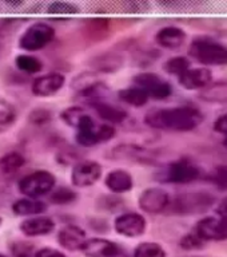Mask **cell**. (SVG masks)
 <instances>
[{
  "instance_id": "obj_21",
  "label": "cell",
  "mask_w": 227,
  "mask_h": 257,
  "mask_svg": "<svg viewBox=\"0 0 227 257\" xmlns=\"http://www.w3.org/2000/svg\"><path fill=\"white\" fill-rule=\"evenodd\" d=\"M98 115L102 119L107 120L110 123H120L127 118V112L124 111L123 108L116 107L114 104H107L103 102H95L94 103Z\"/></svg>"
},
{
  "instance_id": "obj_33",
  "label": "cell",
  "mask_w": 227,
  "mask_h": 257,
  "mask_svg": "<svg viewBox=\"0 0 227 257\" xmlns=\"http://www.w3.org/2000/svg\"><path fill=\"white\" fill-rule=\"evenodd\" d=\"M204 245V241L198 237L195 232L188 233L180 240V246L187 250H195V249H200Z\"/></svg>"
},
{
  "instance_id": "obj_42",
  "label": "cell",
  "mask_w": 227,
  "mask_h": 257,
  "mask_svg": "<svg viewBox=\"0 0 227 257\" xmlns=\"http://www.w3.org/2000/svg\"><path fill=\"white\" fill-rule=\"evenodd\" d=\"M190 257H211V256H190Z\"/></svg>"
},
{
  "instance_id": "obj_41",
  "label": "cell",
  "mask_w": 227,
  "mask_h": 257,
  "mask_svg": "<svg viewBox=\"0 0 227 257\" xmlns=\"http://www.w3.org/2000/svg\"><path fill=\"white\" fill-rule=\"evenodd\" d=\"M223 145L227 148V136H226V138H224V141H223Z\"/></svg>"
},
{
  "instance_id": "obj_43",
  "label": "cell",
  "mask_w": 227,
  "mask_h": 257,
  "mask_svg": "<svg viewBox=\"0 0 227 257\" xmlns=\"http://www.w3.org/2000/svg\"><path fill=\"white\" fill-rule=\"evenodd\" d=\"M2 224H3V220H2V217H0V226H2Z\"/></svg>"
},
{
  "instance_id": "obj_30",
  "label": "cell",
  "mask_w": 227,
  "mask_h": 257,
  "mask_svg": "<svg viewBox=\"0 0 227 257\" xmlns=\"http://www.w3.org/2000/svg\"><path fill=\"white\" fill-rule=\"evenodd\" d=\"M16 120L15 108L10 106L7 102L2 100L0 102V133H4L10 130L12 124Z\"/></svg>"
},
{
  "instance_id": "obj_6",
  "label": "cell",
  "mask_w": 227,
  "mask_h": 257,
  "mask_svg": "<svg viewBox=\"0 0 227 257\" xmlns=\"http://www.w3.org/2000/svg\"><path fill=\"white\" fill-rule=\"evenodd\" d=\"M134 83H135V86L144 90L148 98H151V99H166L171 94V86L154 72L138 74L134 78Z\"/></svg>"
},
{
  "instance_id": "obj_8",
  "label": "cell",
  "mask_w": 227,
  "mask_h": 257,
  "mask_svg": "<svg viewBox=\"0 0 227 257\" xmlns=\"http://www.w3.org/2000/svg\"><path fill=\"white\" fill-rule=\"evenodd\" d=\"M102 177V166L95 161H80L71 172V182L76 188H88Z\"/></svg>"
},
{
  "instance_id": "obj_15",
  "label": "cell",
  "mask_w": 227,
  "mask_h": 257,
  "mask_svg": "<svg viewBox=\"0 0 227 257\" xmlns=\"http://www.w3.org/2000/svg\"><path fill=\"white\" fill-rule=\"evenodd\" d=\"M199 177V169L190 161L180 160L167 169V180L172 184H188Z\"/></svg>"
},
{
  "instance_id": "obj_44",
  "label": "cell",
  "mask_w": 227,
  "mask_h": 257,
  "mask_svg": "<svg viewBox=\"0 0 227 257\" xmlns=\"http://www.w3.org/2000/svg\"><path fill=\"white\" fill-rule=\"evenodd\" d=\"M0 257H7V256H6V254H2V253H0Z\"/></svg>"
},
{
  "instance_id": "obj_22",
  "label": "cell",
  "mask_w": 227,
  "mask_h": 257,
  "mask_svg": "<svg viewBox=\"0 0 227 257\" xmlns=\"http://www.w3.org/2000/svg\"><path fill=\"white\" fill-rule=\"evenodd\" d=\"M211 201L207 200L206 194H190V196L179 197L176 200V206L179 208L180 212H196V210H203L210 205Z\"/></svg>"
},
{
  "instance_id": "obj_25",
  "label": "cell",
  "mask_w": 227,
  "mask_h": 257,
  "mask_svg": "<svg viewBox=\"0 0 227 257\" xmlns=\"http://www.w3.org/2000/svg\"><path fill=\"white\" fill-rule=\"evenodd\" d=\"M119 98L123 100L124 103L132 104V106H143V104L147 103L148 100V95L146 94V91L138 86L120 90Z\"/></svg>"
},
{
  "instance_id": "obj_23",
  "label": "cell",
  "mask_w": 227,
  "mask_h": 257,
  "mask_svg": "<svg viewBox=\"0 0 227 257\" xmlns=\"http://www.w3.org/2000/svg\"><path fill=\"white\" fill-rule=\"evenodd\" d=\"M26 164V157L20 152L12 150L0 157V173L12 174L23 168Z\"/></svg>"
},
{
  "instance_id": "obj_7",
  "label": "cell",
  "mask_w": 227,
  "mask_h": 257,
  "mask_svg": "<svg viewBox=\"0 0 227 257\" xmlns=\"http://www.w3.org/2000/svg\"><path fill=\"white\" fill-rule=\"evenodd\" d=\"M194 232L206 241H224L227 240V220L219 216L204 217L196 222Z\"/></svg>"
},
{
  "instance_id": "obj_2",
  "label": "cell",
  "mask_w": 227,
  "mask_h": 257,
  "mask_svg": "<svg viewBox=\"0 0 227 257\" xmlns=\"http://www.w3.org/2000/svg\"><path fill=\"white\" fill-rule=\"evenodd\" d=\"M55 184L56 178L51 172L35 170V172L28 173L20 178L19 182H18V190L24 197L39 200L40 197L51 193L55 188Z\"/></svg>"
},
{
  "instance_id": "obj_4",
  "label": "cell",
  "mask_w": 227,
  "mask_h": 257,
  "mask_svg": "<svg viewBox=\"0 0 227 257\" xmlns=\"http://www.w3.org/2000/svg\"><path fill=\"white\" fill-rule=\"evenodd\" d=\"M115 136V128L110 124H100L96 126L91 116L86 115L76 127V142L82 146L90 148L95 145L103 144L111 140Z\"/></svg>"
},
{
  "instance_id": "obj_26",
  "label": "cell",
  "mask_w": 227,
  "mask_h": 257,
  "mask_svg": "<svg viewBox=\"0 0 227 257\" xmlns=\"http://www.w3.org/2000/svg\"><path fill=\"white\" fill-rule=\"evenodd\" d=\"M132 257H167V253L158 242L144 241L134 249Z\"/></svg>"
},
{
  "instance_id": "obj_32",
  "label": "cell",
  "mask_w": 227,
  "mask_h": 257,
  "mask_svg": "<svg viewBox=\"0 0 227 257\" xmlns=\"http://www.w3.org/2000/svg\"><path fill=\"white\" fill-rule=\"evenodd\" d=\"M10 252L12 257H34L36 250L31 242L24 240H15L10 244Z\"/></svg>"
},
{
  "instance_id": "obj_17",
  "label": "cell",
  "mask_w": 227,
  "mask_h": 257,
  "mask_svg": "<svg viewBox=\"0 0 227 257\" xmlns=\"http://www.w3.org/2000/svg\"><path fill=\"white\" fill-rule=\"evenodd\" d=\"M11 210L15 216L22 217H34L40 216L47 210V204L42 200L30 198V197H22L19 200L14 201L11 205Z\"/></svg>"
},
{
  "instance_id": "obj_37",
  "label": "cell",
  "mask_w": 227,
  "mask_h": 257,
  "mask_svg": "<svg viewBox=\"0 0 227 257\" xmlns=\"http://www.w3.org/2000/svg\"><path fill=\"white\" fill-rule=\"evenodd\" d=\"M214 130L219 134H224L227 136V114L220 115L218 119L214 122Z\"/></svg>"
},
{
  "instance_id": "obj_36",
  "label": "cell",
  "mask_w": 227,
  "mask_h": 257,
  "mask_svg": "<svg viewBox=\"0 0 227 257\" xmlns=\"http://www.w3.org/2000/svg\"><path fill=\"white\" fill-rule=\"evenodd\" d=\"M34 257H67V256H66L63 252H60L59 249L44 246V248H40L39 250H36L35 256Z\"/></svg>"
},
{
  "instance_id": "obj_39",
  "label": "cell",
  "mask_w": 227,
  "mask_h": 257,
  "mask_svg": "<svg viewBox=\"0 0 227 257\" xmlns=\"http://www.w3.org/2000/svg\"><path fill=\"white\" fill-rule=\"evenodd\" d=\"M7 6H12V7H19L23 4V0H6Z\"/></svg>"
},
{
  "instance_id": "obj_35",
  "label": "cell",
  "mask_w": 227,
  "mask_h": 257,
  "mask_svg": "<svg viewBox=\"0 0 227 257\" xmlns=\"http://www.w3.org/2000/svg\"><path fill=\"white\" fill-rule=\"evenodd\" d=\"M28 119H30L31 123L42 124L51 119V114H50L47 110H42V108H40V110H34V111L30 114V116H28Z\"/></svg>"
},
{
  "instance_id": "obj_14",
  "label": "cell",
  "mask_w": 227,
  "mask_h": 257,
  "mask_svg": "<svg viewBox=\"0 0 227 257\" xmlns=\"http://www.w3.org/2000/svg\"><path fill=\"white\" fill-rule=\"evenodd\" d=\"M19 229L24 236H46V234H50L55 229V222H54L51 217L40 214V216L28 217V218L22 221L19 225Z\"/></svg>"
},
{
  "instance_id": "obj_40",
  "label": "cell",
  "mask_w": 227,
  "mask_h": 257,
  "mask_svg": "<svg viewBox=\"0 0 227 257\" xmlns=\"http://www.w3.org/2000/svg\"><path fill=\"white\" fill-rule=\"evenodd\" d=\"M3 51H4V47H3V44L0 43V58H2V55H3Z\"/></svg>"
},
{
  "instance_id": "obj_10",
  "label": "cell",
  "mask_w": 227,
  "mask_h": 257,
  "mask_svg": "<svg viewBox=\"0 0 227 257\" xmlns=\"http://www.w3.org/2000/svg\"><path fill=\"white\" fill-rule=\"evenodd\" d=\"M139 208L148 214H159L168 206L170 197L160 188L146 189L139 197Z\"/></svg>"
},
{
  "instance_id": "obj_13",
  "label": "cell",
  "mask_w": 227,
  "mask_h": 257,
  "mask_svg": "<svg viewBox=\"0 0 227 257\" xmlns=\"http://www.w3.org/2000/svg\"><path fill=\"white\" fill-rule=\"evenodd\" d=\"M87 240L86 232L78 225L68 224L58 232V242L60 244V246H63L64 249L71 250V252L82 250Z\"/></svg>"
},
{
  "instance_id": "obj_34",
  "label": "cell",
  "mask_w": 227,
  "mask_h": 257,
  "mask_svg": "<svg viewBox=\"0 0 227 257\" xmlns=\"http://www.w3.org/2000/svg\"><path fill=\"white\" fill-rule=\"evenodd\" d=\"M212 182L220 189H227V166L222 165L212 172Z\"/></svg>"
},
{
  "instance_id": "obj_38",
  "label": "cell",
  "mask_w": 227,
  "mask_h": 257,
  "mask_svg": "<svg viewBox=\"0 0 227 257\" xmlns=\"http://www.w3.org/2000/svg\"><path fill=\"white\" fill-rule=\"evenodd\" d=\"M216 214L219 217H223V218L227 220V197L219 202L218 208H216Z\"/></svg>"
},
{
  "instance_id": "obj_16",
  "label": "cell",
  "mask_w": 227,
  "mask_h": 257,
  "mask_svg": "<svg viewBox=\"0 0 227 257\" xmlns=\"http://www.w3.org/2000/svg\"><path fill=\"white\" fill-rule=\"evenodd\" d=\"M212 72L207 67L190 68L178 78L182 87L186 90H203L211 83Z\"/></svg>"
},
{
  "instance_id": "obj_19",
  "label": "cell",
  "mask_w": 227,
  "mask_h": 257,
  "mask_svg": "<svg viewBox=\"0 0 227 257\" xmlns=\"http://www.w3.org/2000/svg\"><path fill=\"white\" fill-rule=\"evenodd\" d=\"M106 186L114 193L128 192L132 189V177L130 173L126 170L118 169L112 170L107 177H106Z\"/></svg>"
},
{
  "instance_id": "obj_20",
  "label": "cell",
  "mask_w": 227,
  "mask_h": 257,
  "mask_svg": "<svg viewBox=\"0 0 227 257\" xmlns=\"http://www.w3.org/2000/svg\"><path fill=\"white\" fill-rule=\"evenodd\" d=\"M200 99L208 103H227V83L226 82H216L210 83L207 87L200 90Z\"/></svg>"
},
{
  "instance_id": "obj_18",
  "label": "cell",
  "mask_w": 227,
  "mask_h": 257,
  "mask_svg": "<svg viewBox=\"0 0 227 257\" xmlns=\"http://www.w3.org/2000/svg\"><path fill=\"white\" fill-rule=\"evenodd\" d=\"M186 39V34L182 28L175 26H167V27L160 28L155 36L156 43L160 47L168 48V50H175L180 47Z\"/></svg>"
},
{
  "instance_id": "obj_31",
  "label": "cell",
  "mask_w": 227,
  "mask_h": 257,
  "mask_svg": "<svg viewBox=\"0 0 227 257\" xmlns=\"http://www.w3.org/2000/svg\"><path fill=\"white\" fill-rule=\"evenodd\" d=\"M76 200V193L70 188L62 186L55 190H52L50 201L55 205H68Z\"/></svg>"
},
{
  "instance_id": "obj_29",
  "label": "cell",
  "mask_w": 227,
  "mask_h": 257,
  "mask_svg": "<svg viewBox=\"0 0 227 257\" xmlns=\"http://www.w3.org/2000/svg\"><path fill=\"white\" fill-rule=\"evenodd\" d=\"M164 70L168 74H172V75H176L179 78L187 70H190V60L184 56H174L164 63Z\"/></svg>"
},
{
  "instance_id": "obj_11",
  "label": "cell",
  "mask_w": 227,
  "mask_h": 257,
  "mask_svg": "<svg viewBox=\"0 0 227 257\" xmlns=\"http://www.w3.org/2000/svg\"><path fill=\"white\" fill-rule=\"evenodd\" d=\"M66 78L60 72H48L44 75H40L34 79L31 84V91L34 95L42 96H51L59 91L60 88L64 86Z\"/></svg>"
},
{
  "instance_id": "obj_24",
  "label": "cell",
  "mask_w": 227,
  "mask_h": 257,
  "mask_svg": "<svg viewBox=\"0 0 227 257\" xmlns=\"http://www.w3.org/2000/svg\"><path fill=\"white\" fill-rule=\"evenodd\" d=\"M15 66L19 71L28 74V75H34L38 72L42 71L43 68V62L35 55L31 54H20L15 58Z\"/></svg>"
},
{
  "instance_id": "obj_3",
  "label": "cell",
  "mask_w": 227,
  "mask_h": 257,
  "mask_svg": "<svg viewBox=\"0 0 227 257\" xmlns=\"http://www.w3.org/2000/svg\"><path fill=\"white\" fill-rule=\"evenodd\" d=\"M188 54L202 64H207V66L227 64V47L219 42L210 39H196L188 48Z\"/></svg>"
},
{
  "instance_id": "obj_5",
  "label": "cell",
  "mask_w": 227,
  "mask_h": 257,
  "mask_svg": "<svg viewBox=\"0 0 227 257\" xmlns=\"http://www.w3.org/2000/svg\"><path fill=\"white\" fill-rule=\"evenodd\" d=\"M54 36H55V30L52 26L44 22H35L24 30L18 43L24 51H39L51 43Z\"/></svg>"
},
{
  "instance_id": "obj_12",
  "label": "cell",
  "mask_w": 227,
  "mask_h": 257,
  "mask_svg": "<svg viewBox=\"0 0 227 257\" xmlns=\"http://www.w3.org/2000/svg\"><path fill=\"white\" fill-rule=\"evenodd\" d=\"M115 230L124 237L142 236L146 230V218L138 213H124L115 220Z\"/></svg>"
},
{
  "instance_id": "obj_27",
  "label": "cell",
  "mask_w": 227,
  "mask_h": 257,
  "mask_svg": "<svg viewBox=\"0 0 227 257\" xmlns=\"http://www.w3.org/2000/svg\"><path fill=\"white\" fill-rule=\"evenodd\" d=\"M86 115H87V111L80 106H71V107L64 108L63 111L60 112V118H62L64 123L74 128L78 127L80 120L83 119Z\"/></svg>"
},
{
  "instance_id": "obj_1",
  "label": "cell",
  "mask_w": 227,
  "mask_h": 257,
  "mask_svg": "<svg viewBox=\"0 0 227 257\" xmlns=\"http://www.w3.org/2000/svg\"><path fill=\"white\" fill-rule=\"evenodd\" d=\"M146 123L155 128L171 130V132H191L202 123L203 115L199 110L190 106L162 108L148 112Z\"/></svg>"
},
{
  "instance_id": "obj_9",
  "label": "cell",
  "mask_w": 227,
  "mask_h": 257,
  "mask_svg": "<svg viewBox=\"0 0 227 257\" xmlns=\"http://www.w3.org/2000/svg\"><path fill=\"white\" fill-rule=\"evenodd\" d=\"M82 252L86 257H127L116 242L102 237L88 238L82 248Z\"/></svg>"
},
{
  "instance_id": "obj_28",
  "label": "cell",
  "mask_w": 227,
  "mask_h": 257,
  "mask_svg": "<svg viewBox=\"0 0 227 257\" xmlns=\"http://www.w3.org/2000/svg\"><path fill=\"white\" fill-rule=\"evenodd\" d=\"M47 12L52 16H71L79 12V7L68 2H54L48 4Z\"/></svg>"
}]
</instances>
